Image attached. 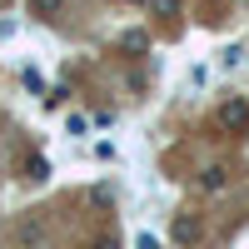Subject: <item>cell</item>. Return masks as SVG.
Listing matches in <instances>:
<instances>
[{
  "instance_id": "cell-1",
  "label": "cell",
  "mask_w": 249,
  "mask_h": 249,
  "mask_svg": "<svg viewBox=\"0 0 249 249\" xmlns=\"http://www.w3.org/2000/svg\"><path fill=\"white\" fill-rule=\"evenodd\" d=\"M214 120H219L224 135H249V100H244V95H230V100L219 105Z\"/></svg>"
},
{
  "instance_id": "cell-2",
  "label": "cell",
  "mask_w": 249,
  "mask_h": 249,
  "mask_svg": "<svg viewBox=\"0 0 249 249\" xmlns=\"http://www.w3.org/2000/svg\"><path fill=\"white\" fill-rule=\"evenodd\" d=\"M170 239H175L179 249H195V244L204 239V224H199V214H175V219H170Z\"/></svg>"
},
{
  "instance_id": "cell-3",
  "label": "cell",
  "mask_w": 249,
  "mask_h": 249,
  "mask_svg": "<svg viewBox=\"0 0 249 249\" xmlns=\"http://www.w3.org/2000/svg\"><path fill=\"white\" fill-rule=\"evenodd\" d=\"M25 5H30V15H35V20H60L70 0H25Z\"/></svg>"
},
{
  "instance_id": "cell-4",
  "label": "cell",
  "mask_w": 249,
  "mask_h": 249,
  "mask_svg": "<svg viewBox=\"0 0 249 249\" xmlns=\"http://www.w3.org/2000/svg\"><path fill=\"white\" fill-rule=\"evenodd\" d=\"M120 50L144 55V50H150V35H144V30H120Z\"/></svg>"
},
{
  "instance_id": "cell-5",
  "label": "cell",
  "mask_w": 249,
  "mask_h": 249,
  "mask_svg": "<svg viewBox=\"0 0 249 249\" xmlns=\"http://www.w3.org/2000/svg\"><path fill=\"white\" fill-rule=\"evenodd\" d=\"M25 179L45 184V179H50V160H45V155H30V160H25Z\"/></svg>"
},
{
  "instance_id": "cell-6",
  "label": "cell",
  "mask_w": 249,
  "mask_h": 249,
  "mask_svg": "<svg viewBox=\"0 0 249 249\" xmlns=\"http://www.w3.org/2000/svg\"><path fill=\"white\" fill-rule=\"evenodd\" d=\"M199 184H204V190L214 195V190H224V184H230V170H224V164H210V170H204V179H199Z\"/></svg>"
},
{
  "instance_id": "cell-7",
  "label": "cell",
  "mask_w": 249,
  "mask_h": 249,
  "mask_svg": "<svg viewBox=\"0 0 249 249\" xmlns=\"http://www.w3.org/2000/svg\"><path fill=\"white\" fill-rule=\"evenodd\" d=\"M150 10H155V15H164V20H175V15L184 10V0H150Z\"/></svg>"
},
{
  "instance_id": "cell-8",
  "label": "cell",
  "mask_w": 249,
  "mask_h": 249,
  "mask_svg": "<svg viewBox=\"0 0 249 249\" xmlns=\"http://www.w3.org/2000/svg\"><path fill=\"white\" fill-rule=\"evenodd\" d=\"M90 249H120V234H115V230H100V234L90 239Z\"/></svg>"
},
{
  "instance_id": "cell-9",
  "label": "cell",
  "mask_w": 249,
  "mask_h": 249,
  "mask_svg": "<svg viewBox=\"0 0 249 249\" xmlns=\"http://www.w3.org/2000/svg\"><path fill=\"white\" fill-rule=\"evenodd\" d=\"M25 90H30V95H45V80H40V70H25Z\"/></svg>"
},
{
  "instance_id": "cell-10",
  "label": "cell",
  "mask_w": 249,
  "mask_h": 249,
  "mask_svg": "<svg viewBox=\"0 0 249 249\" xmlns=\"http://www.w3.org/2000/svg\"><path fill=\"white\" fill-rule=\"evenodd\" d=\"M239 60H244V45H230V50H224V70H234Z\"/></svg>"
},
{
  "instance_id": "cell-11",
  "label": "cell",
  "mask_w": 249,
  "mask_h": 249,
  "mask_svg": "<svg viewBox=\"0 0 249 249\" xmlns=\"http://www.w3.org/2000/svg\"><path fill=\"white\" fill-rule=\"evenodd\" d=\"M70 135H90V120L85 115H70Z\"/></svg>"
},
{
  "instance_id": "cell-12",
  "label": "cell",
  "mask_w": 249,
  "mask_h": 249,
  "mask_svg": "<svg viewBox=\"0 0 249 249\" xmlns=\"http://www.w3.org/2000/svg\"><path fill=\"white\" fill-rule=\"evenodd\" d=\"M124 5H150V0H124Z\"/></svg>"
},
{
  "instance_id": "cell-13",
  "label": "cell",
  "mask_w": 249,
  "mask_h": 249,
  "mask_svg": "<svg viewBox=\"0 0 249 249\" xmlns=\"http://www.w3.org/2000/svg\"><path fill=\"white\" fill-rule=\"evenodd\" d=\"M210 5H219V0H210Z\"/></svg>"
}]
</instances>
